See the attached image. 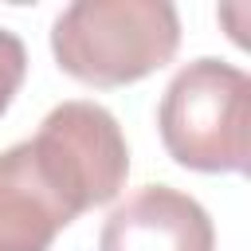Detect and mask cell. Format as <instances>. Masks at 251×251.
I'll return each mask as SVG.
<instances>
[{"label": "cell", "mask_w": 251, "mask_h": 251, "mask_svg": "<svg viewBox=\"0 0 251 251\" xmlns=\"http://www.w3.org/2000/svg\"><path fill=\"white\" fill-rule=\"evenodd\" d=\"M180 47L169 0H75L51 24V55L75 82L114 90L149 78Z\"/></svg>", "instance_id": "obj_1"}, {"label": "cell", "mask_w": 251, "mask_h": 251, "mask_svg": "<svg viewBox=\"0 0 251 251\" xmlns=\"http://www.w3.org/2000/svg\"><path fill=\"white\" fill-rule=\"evenodd\" d=\"M165 153L192 173H247L251 165V78L224 59L184 63L157 106Z\"/></svg>", "instance_id": "obj_2"}, {"label": "cell", "mask_w": 251, "mask_h": 251, "mask_svg": "<svg viewBox=\"0 0 251 251\" xmlns=\"http://www.w3.org/2000/svg\"><path fill=\"white\" fill-rule=\"evenodd\" d=\"M55 184L82 212L118 200L129 176V145L118 118L86 98L59 102L39 122L35 137H27Z\"/></svg>", "instance_id": "obj_3"}, {"label": "cell", "mask_w": 251, "mask_h": 251, "mask_svg": "<svg viewBox=\"0 0 251 251\" xmlns=\"http://www.w3.org/2000/svg\"><path fill=\"white\" fill-rule=\"evenodd\" d=\"M98 251H216V224L196 196L145 184L114 204L98 231Z\"/></svg>", "instance_id": "obj_4"}, {"label": "cell", "mask_w": 251, "mask_h": 251, "mask_svg": "<svg viewBox=\"0 0 251 251\" xmlns=\"http://www.w3.org/2000/svg\"><path fill=\"white\" fill-rule=\"evenodd\" d=\"M78 220V208L55 184L31 141L0 153V251H51L55 235Z\"/></svg>", "instance_id": "obj_5"}, {"label": "cell", "mask_w": 251, "mask_h": 251, "mask_svg": "<svg viewBox=\"0 0 251 251\" xmlns=\"http://www.w3.org/2000/svg\"><path fill=\"white\" fill-rule=\"evenodd\" d=\"M24 75H27V47L16 31L0 27V118L8 114L12 98L20 94Z\"/></svg>", "instance_id": "obj_6"}]
</instances>
